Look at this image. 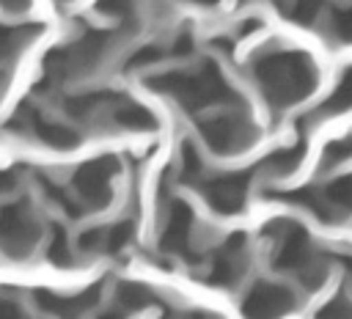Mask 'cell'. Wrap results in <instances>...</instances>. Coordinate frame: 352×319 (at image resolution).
<instances>
[{"label":"cell","instance_id":"cell-21","mask_svg":"<svg viewBox=\"0 0 352 319\" xmlns=\"http://www.w3.org/2000/svg\"><path fill=\"white\" fill-rule=\"evenodd\" d=\"M0 88H3V77H0Z\"/></svg>","mask_w":352,"mask_h":319},{"label":"cell","instance_id":"cell-14","mask_svg":"<svg viewBox=\"0 0 352 319\" xmlns=\"http://www.w3.org/2000/svg\"><path fill=\"white\" fill-rule=\"evenodd\" d=\"M162 58V52L157 50V47H140V50H135L132 55H129V69H148V66H154L157 60Z\"/></svg>","mask_w":352,"mask_h":319},{"label":"cell","instance_id":"cell-4","mask_svg":"<svg viewBox=\"0 0 352 319\" xmlns=\"http://www.w3.org/2000/svg\"><path fill=\"white\" fill-rule=\"evenodd\" d=\"M198 132L214 154H239L253 140V126L239 113H223V116L206 118L198 124Z\"/></svg>","mask_w":352,"mask_h":319},{"label":"cell","instance_id":"cell-16","mask_svg":"<svg viewBox=\"0 0 352 319\" xmlns=\"http://www.w3.org/2000/svg\"><path fill=\"white\" fill-rule=\"evenodd\" d=\"M0 319H28L25 311L19 308V302L14 297L0 294Z\"/></svg>","mask_w":352,"mask_h":319},{"label":"cell","instance_id":"cell-7","mask_svg":"<svg viewBox=\"0 0 352 319\" xmlns=\"http://www.w3.org/2000/svg\"><path fill=\"white\" fill-rule=\"evenodd\" d=\"M132 223L121 220L113 226H102V228H91L80 234V248L82 250H102V253H118L132 242Z\"/></svg>","mask_w":352,"mask_h":319},{"label":"cell","instance_id":"cell-10","mask_svg":"<svg viewBox=\"0 0 352 319\" xmlns=\"http://www.w3.org/2000/svg\"><path fill=\"white\" fill-rule=\"evenodd\" d=\"M190 234H192V214L182 201H176L173 209H170L168 226L160 236V248L168 250V253H182L190 242Z\"/></svg>","mask_w":352,"mask_h":319},{"label":"cell","instance_id":"cell-11","mask_svg":"<svg viewBox=\"0 0 352 319\" xmlns=\"http://www.w3.org/2000/svg\"><path fill=\"white\" fill-rule=\"evenodd\" d=\"M36 36L38 25H0V60L16 58Z\"/></svg>","mask_w":352,"mask_h":319},{"label":"cell","instance_id":"cell-13","mask_svg":"<svg viewBox=\"0 0 352 319\" xmlns=\"http://www.w3.org/2000/svg\"><path fill=\"white\" fill-rule=\"evenodd\" d=\"M47 258H50L52 264H60V267H69V264L74 261L63 228H55V231H52V236H50V242H47Z\"/></svg>","mask_w":352,"mask_h":319},{"label":"cell","instance_id":"cell-1","mask_svg":"<svg viewBox=\"0 0 352 319\" xmlns=\"http://www.w3.org/2000/svg\"><path fill=\"white\" fill-rule=\"evenodd\" d=\"M148 88L173 96L182 107L195 110V107H206V104H220V102H231V88L226 85L223 74L212 66L204 63L195 72H168L160 77L148 80Z\"/></svg>","mask_w":352,"mask_h":319},{"label":"cell","instance_id":"cell-19","mask_svg":"<svg viewBox=\"0 0 352 319\" xmlns=\"http://www.w3.org/2000/svg\"><path fill=\"white\" fill-rule=\"evenodd\" d=\"M99 319H124V308H121V311H107V314H102Z\"/></svg>","mask_w":352,"mask_h":319},{"label":"cell","instance_id":"cell-18","mask_svg":"<svg viewBox=\"0 0 352 319\" xmlns=\"http://www.w3.org/2000/svg\"><path fill=\"white\" fill-rule=\"evenodd\" d=\"M0 6L6 11H11V14H16V11H25L30 6V0H0Z\"/></svg>","mask_w":352,"mask_h":319},{"label":"cell","instance_id":"cell-6","mask_svg":"<svg viewBox=\"0 0 352 319\" xmlns=\"http://www.w3.org/2000/svg\"><path fill=\"white\" fill-rule=\"evenodd\" d=\"M294 305L292 294L272 283H258L250 289V294L242 302V314L248 319H278Z\"/></svg>","mask_w":352,"mask_h":319},{"label":"cell","instance_id":"cell-3","mask_svg":"<svg viewBox=\"0 0 352 319\" xmlns=\"http://www.w3.org/2000/svg\"><path fill=\"white\" fill-rule=\"evenodd\" d=\"M41 228L36 226L30 209L25 204L0 206V248L11 258H25L38 245Z\"/></svg>","mask_w":352,"mask_h":319},{"label":"cell","instance_id":"cell-17","mask_svg":"<svg viewBox=\"0 0 352 319\" xmlns=\"http://www.w3.org/2000/svg\"><path fill=\"white\" fill-rule=\"evenodd\" d=\"M16 182H19V170L16 168L14 170H0V195L11 192L16 187Z\"/></svg>","mask_w":352,"mask_h":319},{"label":"cell","instance_id":"cell-9","mask_svg":"<svg viewBox=\"0 0 352 319\" xmlns=\"http://www.w3.org/2000/svg\"><path fill=\"white\" fill-rule=\"evenodd\" d=\"M19 118L28 121V126L33 129V135L41 138V143L50 146V148H72V146H77V138H80L77 129L66 126L63 121L47 118L41 113H30V116H22L19 113Z\"/></svg>","mask_w":352,"mask_h":319},{"label":"cell","instance_id":"cell-5","mask_svg":"<svg viewBox=\"0 0 352 319\" xmlns=\"http://www.w3.org/2000/svg\"><path fill=\"white\" fill-rule=\"evenodd\" d=\"M118 173L116 157H96L74 173V190L85 209H102L113 195V179Z\"/></svg>","mask_w":352,"mask_h":319},{"label":"cell","instance_id":"cell-15","mask_svg":"<svg viewBox=\"0 0 352 319\" xmlns=\"http://www.w3.org/2000/svg\"><path fill=\"white\" fill-rule=\"evenodd\" d=\"M135 0H99V11L110 14V16H126L132 11Z\"/></svg>","mask_w":352,"mask_h":319},{"label":"cell","instance_id":"cell-20","mask_svg":"<svg viewBox=\"0 0 352 319\" xmlns=\"http://www.w3.org/2000/svg\"><path fill=\"white\" fill-rule=\"evenodd\" d=\"M190 3H198V6H214L217 0H190Z\"/></svg>","mask_w":352,"mask_h":319},{"label":"cell","instance_id":"cell-8","mask_svg":"<svg viewBox=\"0 0 352 319\" xmlns=\"http://www.w3.org/2000/svg\"><path fill=\"white\" fill-rule=\"evenodd\" d=\"M245 190H248V182L242 176H226V179H214V182L204 184V198L209 201L212 209L231 214L242 206Z\"/></svg>","mask_w":352,"mask_h":319},{"label":"cell","instance_id":"cell-2","mask_svg":"<svg viewBox=\"0 0 352 319\" xmlns=\"http://www.w3.org/2000/svg\"><path fill=\"white\" fill-rule=\"evenodd\" d=\"M256 77L261 91L278 102V104H292L300 96H305V91L314 82L311 66L294 55V52H278V55H267L258 66H256Z\"/></svg>","mask_w":352,"mask_h":319},{"label":"cell","instance_id":"cell-12","mask_svg":"<svg viewBox=\"0 0 352 319\" xmlns=\"http://www.w3.org/2000/svg\"><path fill=\"white\" fill-rule=\"evenodd\" d=\"M154 300H157L154 292L140 286V283H121L118 286V302H121L124 311H138L143 305H151Z\"/></svg>","mask_w":352,"mask_h":319}]
</instances>
